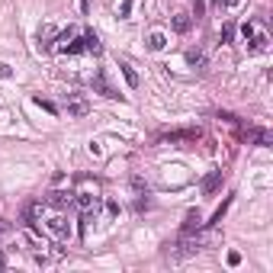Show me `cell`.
Segmentation results:
<instances>
[{
  "mask_svg": "<svg viewBox=\"0 0 273 273\" xmlns=\"http://www.w3.org/2000/svg\"><path fill=\"white\" fill-rule=\"evenodd\" d=\"M64 109H68V116L80 119V116H87V113H90V103H87L84 97L74 94V97H68V106H64Z\"/></svg>",
  "mask_w": 273,
  "mask_h": 273,
  "instance_id": "6da1fadb",
  "label": "cell"
},
{
  "mask_svg": "<svg viewBox=\"0 0 273 273\" xmlns=\"http://www.w3.org/2000/svg\"><path fill=\"white\" fill-rule=\"evenodd\" d=\"M241 32H244V39H251V42H254V48H257V52H264V48H267V36L257 29V26L244 23V26H241Z\"/></svg>",
  "mask_w": 273,
  "mask_h": 273,
  "instance_id": "7a4b0ae2",
  "label": "cell"
},
{
  "mask_svg": "<svg viewBox=\"0 0 273 273\" xmlns=\"http://www.w3.org/2000/svg\"><path fill=\"white\" fill-rule=\"evenodd\" d=\"M74 203V193H68V190H58V193H48L45 206H52V209H64V206Z\"/></svg>",
  "mask_w": 273,
  "mask_h": 273,
  "instance_id": "3957f363",
  "label": "cell"
},
{
  "mask_svg": "<svg viewBox=\"0 0 273 273\" xmlns=\"http://www.w3.org/2000/svg\"><path fill=\"white\" fill-rule=\"evenodd\" d=\"M48 232H52L55 238H68V222H64L61 209H58V212H55L52 218H48Z\"/></svg>",
  "mask_w": 273,
  "mask_h": 273,
  "instance_id": "277c9868",
  "label": "cell"
},
{
  "mask_svg": "<svg viewBox=\"0 0 273 273\" xmlns=\"http://www.w3.org/2000/svg\"><path fill=\"white\" fill-rule=\"evenodd\" d=\"M222 177H225V174H222V171H212L209 177L203 180V193H206V196H212V193H215L218 187H222Z\"/></svg>",
  "mask_w": 273,
  "mask_h": 273,
  "instance_id": "5b68a950",
  "label": "cell"
},
{
  "mask_svg": "<svg viewBox=\"0 0 273 273\" xmlns=\"http://www.w3.org/2000/svg\"><path fill=\"white\" fill-rule=\"evenodd\" d=\"M199 225H203V215H199V212H187V218H183V225H180V234L196 232Z\"/></svg>",
  "mask_w": 273,
  "mask_h": 273,
  "instance_id": "8992f818",
  "label": "cell"
},
{
  "mask_svg": "<svg viewBox=\"0 0 273 273\" xmlns=\"http://www.w3.org/2000/svg\"><path fill=\"white\" fill-rule=\"evenodd\" d=\"M90 84H94V90H100L103 97H109V100H113V97H119L116 90H113V87H109L106 80H103V74H94V78H90Z\"/></svg>",
  "mask_w": 273,
  "mask_h": 273,
  "instance_id": "52a82bcc",
  "label": "cell"
},
{
  "mask_svg": "<svg viewBox=\"0 0 273 273\" xmlns=\"http://www.w3.org/2000/svg\"><path fill=\"white\" fill-rule=\"evenodd\" d=\"M187 61L193 64V68H203V64H206V52H203V48H190V52H187Z\"/></svg>",
  "mask_w": 273,
  "mask_h": 273,
  "instance_id": "ba28073f",
  "label": "cell"
},
{
  "mask_svg": "<svg viewBox=\"0 0 273 273\" xmlns=\"http://www.w3.org/2000/svg\"><path fill=\"white\" fill-rule=\"evenodd\" d=\"M190 26H193V20H190L187 13H177V16H174V32H190Z\"/></svg>",
  "mask_w": 273,
  "mask_h": 273,
  "instance_id": "9c48e42d",
  "label": "cell"
},
{
  "mask_svg": "<svg viewBox=\"0 0 273 273\" xmlns=\"http://www.w3.org/2000/svg\"><path fill=\"white\" fill-rule=\"evenodd\" d=\"M52 39H58V29H55L52 23H45V26L39 29V42H42V45H48Z\"/></svg>",
  "mask_w": 273,
  "mask_h": 273,
  "instance_id": "30bf717a",
  "label": "cell"
},
{
  "mask_svg": "<svg viewBox=\"0 0 273 273\" xmlns=\"http://www.w3.org/2000/svg\"><path fill=\"white\" fill-rule=\"evenodd\" d=\"M248 141H257V145H270V132H264V129H248Z\"/></svg>",
  "mask_w": 273,
  "mask_h": 273,
  "instance_id": "8fae6325",
  "label": "cell"
},
{
  "mask_svg": "<svg viewBox=\"0 0 273 273\" xmlns=\"http://www.w3.org/2000/svg\"><path fill=\"white\" fill-rule=\"evenodd\" d=\"M84 45H87V52H94V55H100V39H97V32H84Z\"/></svg>",
  "mask_w": 273,
  "mask_h": 273,
  "instance_id": "7c38bea8",
  "label": "cell"
},
{
  "mask_svg": "<svg viewBox=\"0 0 273 273\" xmlns=\"http://www.w3.org/2000/svg\"><path fill=\"white\" fill-rule=\"evenodd\" d=\"M164 45H167V39H164V32H151V36H148V48H151V52H161Z\"/></svg>",
  "mask_w": 273,
  "mask_h": 273,
  "instance_id": "4fadbf2b",
  "label": "cell"
},
{
  "mask_svg": "<svg viewBox=\"0 0 273 273\" xmlns=\"http://www.w3.org/2000/svg\"><path fill=\"white\" fill-rule=\"evenodd\" d=\"M119 68H122V78L129 80V87H132V90H135V87H138V74H135V71H132V64H119Z\"/></svg>",
  "mask_w": 273,
  "mask_h": 273,
  "instance_id": "5bb4252c",
  "label": "cell"
},
{
  "mask_svg": "<svg viewBox=\"0 0 273 273\" xmlns=\"http://www.w3.org/2000/svg\"><path fill=\"white\" fill-rule=\"evenodd\" d=\"M32 103H36V106H42L45 113H58V106H55V103H48V100H42V97H32Z\"/></svg>",
  "mask_w": 273,
  "mask_h": 273,
  "instance_id": "9a60e30c",
  "label": "cell"
},
{
  "mask_svg": "<svg viewBox=\"0 0 273 273\" xmlns=\"http://www.w3.org/2000/svg\"><path fill=\"white\" fill-rule=\"evenodd\" d=\"M225 209H228V199H225V203H222V206H218V209H215V215H212V225H215V222H222V215H225Z\"/></svg>",
  "mask_w": 273,
  "mask_h": 273,
  "instance_id": "2e32d148",
  "label": "cell"
},
{
  "mask_svg": "<svg viewBox=\"0 0 273 273\" xmlns=\"http://www.w3.org/2000/svg\"><path fill=\"white\" fill-rule=\"evenodd\" d=\"M241 264V254L238 251H228V267H238Z\"/></svg>",
  "mask_w": 273,
  "mask_h": 273,
  "instance_id": "e0dca14e",
  "label": "cell"
},
{
  "mask_svg": "<svg viewBox=\"0 0 273 273\" xmlns=\"http://www.w3.org/2000/svg\"><path fill=\"white\" fill-rule=\"evenodd\" d=\"M10 232H13V228H10V222H0V238H7Z\"/></svg>",
  "mask_w": 273,
  "mask_h": 273,
  "instance_id": "ac0fdd59",
  "label": "cell"
},
{
  "mask_svg": "<svg viewBox=\"0 0 273 273\" xmlns=\"http://www.w3.org/2000/svg\"><path fill=\"white\" fill-rule=\"evenodd\" d=\"M232 36H234V26H225V29H222V39L228 42V39H232Z\"/></svg>",
  "mask_w": 273,
  "mask_h": 273,
  "instance_id": "d6986e66",
  "label": "cell"
},
{
  "mask_svg": "<svg viewBox=\"0 0 273 273\" xmlns=\"http://www.w3.org/2000/svg\"><path fill=\"white\" fill-rule=\"evenodd\" d=\"M218 7H234V3H238V0H215Z\"/></svg>",
  "mask_w": 273,
  "mask_h": 273,
  "instance_id": "ffe728a7",
  "label": "cell"
},
{
  "mask_svg": "<svg viewBox=\"0 0 273 273\" xmlns=\"http://www.w3.org/2000/svg\"><path fill=\"white\" fill-rule=\"evenodd\" d=\"M78 7H80V13H87V0H78Z\"/></svg>",
  "mask_w": 273,
  "mask_h": 273,
  "instance_id": "44dd1931",
  "label": "cell"
},
{
  "mask_svg": "<svg viewBox=\"0 0 273 273\" xmlns=\"http://www.w3.org/2000/svg\"><path fill=\"white\" fill-rule=\"evenodd\" d=\"M3 267H7V257H3V254H0V270H3Z\"/></svg>",
  "mask_w": 273,
  "mask_h": 273,
  "instance_id": "7402d4cb",
  "label": "cell"
}]
</instances>
